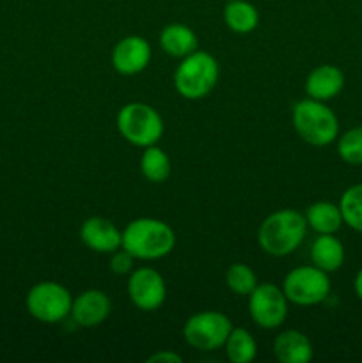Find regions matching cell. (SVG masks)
Segmentation results:
<instances>
[{
  "instance_id": "cell-1",
  "label": "cell",
  "mask_w": 362,
  "mask_h": 363,
  "mask_svg": "<svg viewBox=\"0 0 362 363\" xmlns=\"http://www.w3.org/2000/svg\"><path fill=\"white\" fill-rule=\"evenodd\" d=\"M307 229L304 213L295 209L273 211L258 229L259 248L272 257H286L304 243Z\"/></svg>"
},
{
  "instance_id": "cell-2",
  "label": "cell",
  "mask_w": 362,
  "mask_h": 363,
  "mask_svg": "<svg viewBox=\"0 0 362 363\" xmlns=\"http://www.w3.org/2000/svg\"><path fill=\"white\" fill-rule=\"evenodd\" d=\"M121 247L138 261H156L176 247V234L172 227L158 218H135L124 227Z\"/></svg>"
},
{
  "instance_id": "cell-3",
  "label": "cell",
  "mask_w": 362,
  "mask_h": 363,
  "mask_svg": "<svg viewBox=\"0 0 362 363\" xmlns=\"http://www.w3.org/2000/svg\"><path fill=\"white\" fill-rule=\"evenodd\" d=\"M291 123L298 137L314 147H327L339 137V121L325 101L305 98L293 106Z\"/></svg>"
},
{
  "instance_id": "cell-4",
  "label": "cell",
  "mask_w": 362,
  "mask_h": 363,
  "mask_svg": "<svg viewBox=\"0 0 362 363\" xmlns=\"http://www.w3.org/2000/svg\"><path fill=\"white\" fill-rule=\"evenodd\" d=\"M220 67L215 57L208 52L195 50L183 57L174 71V89L177 94L190 101L206 98L219 82Z\"/></svg>"
},
{
  "instance_id": "cell-5",
  "label": "cell",
  "mask_w": 362,
  "mask_h": 363,
  "mask_svg": "<svg viewBox=\"0 0 362 363\" xmlns=\"http://www.w3.org/2000/svg\"><path fill=\"white\" fill-rule=\"evenodd\" d=\"M116 124L124 140L142 149L158 144L163 137L162 116L148 103L131 101L121 106Z\"/></svg>"
},
{
  "instance_id": "cell-6",
  "label": "cell",
  "mask_w": 362,
  "mask_h": 363,
  "mask_svg": "<svg viewBox=\"0 0 362 363\" xmlns=\"http://www.w3.org/2000/svg\"><path fill=\"white\" fill-rule=\"evenodd\" d=\"M73 296L70 291L59 282L45 280L28 289L25 298L27 312L39 323L57 325L70 315Z\"/></svg>"
},
{
  "instance_id": "cell-7",
  "label": "cell",
  "mask_w": 362,
  "mask_h": 363,
  "mask_svg": "<svg viewBox=\"0 0 362 363\" xmlns=\"http://www.w3.org/2000/svg\"><path fill=\"white\" fill-rule=\"evenodd\" d=\"M287 301L298 307H314L323 303L332 291L329 273L311 266H298L291 269L283 282Z\"/></svg>"
},
{
  "instance_id": "cell-8",
  "label": "cell",
  "mask_w": 362,
  "mask_h": 363,
  "mask_svg": "<svg viewBox=\"0 0 362 363\" xmlns=\"http://www.w3.org/2000/svg\"><path fill=\"white\" fill-rule=\"evenodd\" d=\"M233 330V323L219 311H202L190 315L183 325V339L197 351H216L224 347Z\"/></svg>"
},
{
  "instance_id": "cell-9",
  "label": "cell",
  "mask_w": 362,
  "mask_h": 363,
  "mask_svg": "<svg viewBox=\"0 0 362 363\" xmlns=\"http://www.w3.org/2000/svg\"><path fill=\"white\" fill-rule=\"evenodd\" d=\"M247 298L248 314L259 328L275 330L286 321L290 301L283 287H277L275 284H258Z\"/></svg>"
},
{
  "instance_id": "cell-10",
  "label": "cell",
  "mask_w": 362,
  "mask_h": 363,
  "mask_svg": "<svg viewBox=\"0 0 362 363\" xmlns=\"http://www.w3.org/2000/svg\"><path fill=\"white\" fill-rule=\"evenodd\" d=\"M126 289L131 303L142 312L158 311L167 300L165 279L162 273L149 266H142L130 273Z\"/></svg>"
},
{
  "instance_id": "cell-11",
  "label": "cell",
  "mask_w": 362,
  "mask_h": 363,
  "mask_svg": "<svg viewBox=\"0 0 362 363\" xmlns=\"http://www.w3.org/2000/svg\"><path fill=\"white\" fill-rule=\"evenodd\" d=\"M151 46L141 35H126L116 43L112 50L114 69L124 77L138 74L151 62Z\"/></svg>"
},
{
  "instance_id": "cell-12",
  "label": "cell",
  "mask_w": 362,
  "mask_h": 363,
  "mask_svg": "<svg viewBox=\"0 0 362 363\" xmlns=\"http://www.w3.org/2000/svg\"><path fill=\"white\" fill-rule=\"evenodd\" d=\"M112 312V301L103 291L87 289L77 298H73L71 305V319L78 326L84 328H94V326L103 325L109 319Z\"/></svg>"
},
{
  "instance_id": "cell-13",
  "label": "cell",
  "mask_w": 362,
  "mask_h": 363,
  "mask_svg": "<svg viewBox=\"0 0 362 363\" xmlns=\"http://www.w3.org/2000/svg\"><path fill=\"white\" fill-rule=\"evenodd\" d=\"M80 240L96 254H112L123 243V233L103 216H91L80 227Z\"/></svg>"
},
{
  "instance_id": "cell-14",
  "label": "cell",
  "mask_w": 362,
  "mask_h": 363,
  "mask_svg": "<svg viewBox=\"0 0 362 363\" xmlns=\"http://www.w3.org/2000/svg\"><path fill=\"white\" fill-rule=\"evenodd\" d=\"M344 73L334 64H322L316 66L305 78V94L307 98L318 99V101H330L337 98L344 89Z\"/></svg>"
},
{
  "instance_id": "cell-15",
  "label": "cell",
  "mask_w": 362,
  "mask_h": 363,
  "mask_svg": "<svg viewBox=\"0 0 362 363\" xmlns=\"http://www.w3.org/2000/svg\"><path fill=\"white\" fill-rule=\"evenodd\" d=\"M273 354L280 363H309L314 357V350L305 333L286 330L273 340Z\"/></svg>"
},
{
  "instance_id": "cell-16",
  "label": "cell",
  "mask_w": 362,
  "mask_h": 363,
  "mask_svg": "<svg viewBox=\"0 0 362 363\" xmlns=\"http://www.w3.org/2000/svg\"><path fill=\"white\" fill-rule=\"evenodd\" d=\"M309 255H311L312 264L327 273L337 272L344 264V257H346L344 245L334 234H318L312 241Z\"/></svg>"
},
{
  "instance_id": "cell-17",
  "label": "cell",
  "mask_w": 362,
  "mask_h": 363,
  "mask_svg": "<svg viewBox=\"0 0 362 363\" xmlns=\"http://www.w3.org/2000/svg\"><path fill=\"white\" fill-rule=\"evenodd\" d=\"M160 46L167 55L183 59L197 50L199 41L195 32L188 25L170 23L160 32Z\"/></svg>"
},
{
  "instance_id": "cell-18",
  "label": "cell",
  "mask_w": 362,
  "mask_h": 363,
  "mask_svg": "<svg viewBox=\"0 0 362 363\" xmlns=\"http://www.w3.org/2000/svg\"><path fill=\"white\" fill-rule=\"evenodd\" d=\"M305 222L316 234H336L344 225L339 204L329 201L312 202L304 213Z\"/></svg>"
},
{
  "instance_id": "cell-19",
  "label": "cell",
  "mask_w": 362,
  "mask_h": 363,
  "mask_svg": "<svg viewBox=\"0 0 362 363\" xmlns=\"http://www.w3.org/2000/svg\"><path fill=\"white\" fill-rule=\"evenodd\" d=\"M224 23L234 34H248L259 25V13L247 0H227L224 7Z\"/></svg>"
},
{
  "instance_id": "cell-20",
  "label": "cell",
  "mask_w": 362,
  "mask_h": 363,
  "mask_svg": "<svg viewBox=\"0 0 362 363\" xmlns=\"http://www.w3.org/2000/svg\"><path fill=\"white\" fill-rule=\"evenodd\" d=\"M226 357L231 363H251L258 357V342L245 328H233L226 344Z\"/></svg>"
},
{
  "instance_id": "cell-21",
  "label": "cell",
  "mask_w": 362,
  "mask_h": 363,
  "mask_svg": "<svg viewBox=\"0 0 362 363\" xmlns=\"http://www.w3.org/2000/svg\"><path fill=\"white\" fill-rule=\"evenodd\" d=\"M141 172L149 183H163L170 176V158L156 144L144 147L141 156Z\"/></svg>"
},
{
  "instance_id": "cell-22",
  "label": "cell",
  "mask_w": 362,
  "mask_h": 363,
  "mask_svg": "<svg viewBox=\"0 0 362 363\" xmlns=\"http://www.w3.org/2000/svg\"><path fill=\"white\" fill-rule=\"evenodd\" d=\"M339 209L344 225L362 234V183L346 188L339 199Z\"/></svg>"
},
{
  "instance_id": "cell-23",
  "label": "cell",
  "mask_w": 362,
  "mask_h": 363,
  "mask_svg": "<svg viewBox=\"0 0 362 363\" xmlns=\"http://www.w3.org/2000/svg\"><path fill=\"white\" fill-rule=\"evenodd\" d=\"M226 286L231 293L238 296H248L258 286V277L251 266L243 262H234L226 269Z\"/></svg>"
},
{
  "instance_id": "cell-24",
  "label": "cell",
  "mask_w": 362,
  "mask_h": 363,
  "mask_svg": "<svg viewBox=\"0 0 362 363\" xmlns=\"http://www.w3.org/2000/svg\"><path fill=\"white\" fill-rule=\"evenodd\" d=\"M337 155L351 167H362V124L337 137Z\"/></svg>"
},
{
  "instance_id": "cell-25",
  "label": "cell",
  "mask_w": 362,
  "mask_h": 363,
  "mask_svg": "<svg viewBox=\"0 0 362 363\" xmlns=\"http://www.w3.org/2000/svg\"><path fill=\"white\" fill-rule=\"evenodd\" d=\"M135 261H137V259H135L130 252L124 250V248L121 247L119 250H116L110 254V264H109L110 272H112L114 275H119V277L130 275V273L133 272Z\"/></svg>"
},
{
  "instance_id": "cell-26",
  "label": "cell",
  "mask_w": 362,
  "mask_h": 363,
  "mask_svg": "<svg viewBox=\"0 0 362 363\" xmlns=\"http://www.w3.org/2000/svg\"><path fill=\"white\" fill-rule=\"evenodd\" d=\"M148 362H156V363H181L183 362V357L177 353H174V351H156V353H153L151 357L148 358Z\"/></svg>"
},
{
  "instance_id": "cell-27",
  "label": "cell",
  "mask_w": 362,
  "mask_h": 363,
  "mask_svg": "<svg viewBox=\"0 0 362 363\" xmlns=\"http://www.w3.org/2000/svg\"><path fill=\"white\" fill-rule=\"evenodd\" d=\"M353 291H355V294H357L358 300L362 301V268L358 269L357 275H355V279H353Z\"/></svg>"
}]
</instances>
